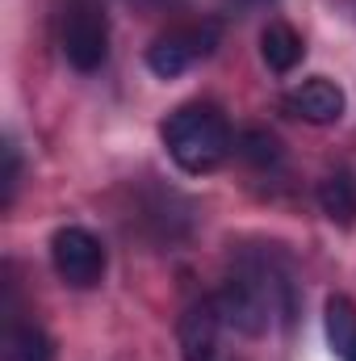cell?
Here are the masks:
<instances>
[{"instance_id": "obj_4", "label": "cell", "mask_w": 356, "mask_h": 361, "mask_svg": "<svg viewBox=\"0 0 356 361\" xmlns=\"http://www.w3.org/2000/svg\"><path fill=\"white\" fill-rule=\"evenodd\" d=\"M51 265L63 277V286L92 290V286H101L109 257H105V244L92 231H84V227H59L51 235Z\"/></svg>"}, {"instance_id": "obj_8", "label": "cell", "mask_w": 356, "mask_h": 361, "mask_svg": "<svg viewBox=\"0 0 356 361\" xmlns=\"http://www.w3.org/2000/svg\"><path fill=\"white\" fill-rule=\"evenodd\" d=\"M260 55H265L268 72L285 76V72H293V68L302 63L306 47H302V38H298L293 25H285V21H268L265 34H260Z\"/></svg>"}, {"instance_id": "obj_3", "label": "cell", "mask_w": 356, "mask_h": 361, "mask_svg": "<svg viewBox=\"0 0 356 361\" xmlns=\"http://www.w3.org/2000/svg\"><path fill=\"white\" fill-rule=\"evenodd\" d=\"M63 55L76 72H96L109 59V17L101 0H68Z\"/></svg>"}, {"instance_id": "obj_9", "label": "cell", "mask_w": 356, "mask_h": 361, "mask_svg": "<svg viewBox=\"0 0 356 361\" xmlns=\"http://www.w3.org/2000/svg\"><path fill=\"white\" fill-rule=\"evenodd\" d=\"M319 206L336 227H352L356 223V177L348 169H336L319 180Z\"/></svg>"}, {"instance_id": "obj_5", "label": "cell", "mask_w": 356, "mask_h": 361, "mask_svg": "<svg viewBox=\"0 0 356 361\" xmlns=\"http://www.w3.org/2000/svg\"><path fill=\"white\" fill-rule=\"evenodd\" d=\"M218 42V25L214 21H201V25H180L160 34L151 47H147V68L164 80H172L180 72H189L197 59H205Z\"/></svg>"}, {"instance_id": "obj_13", "label": "cell", "mask_w": 356, "mask_h": 361, "mask_svg": "<svg viewBox=\"0 0 356 361\" xmlns=\"http://www.w3.org/2000/svg\"><path fill=\"white\" fill-rule=\"evenodd\" d=\"M17 180H21V156H17V147L13 143H4V206H13V197H17Z\"/></svg>"}, {"instance_id": "obj_2", "label": "cell", "mask_w": 356, "mask_h": 361, "mask_svg": "<svg viewBox=\"0 0 356 361\" xmlns=\"http://www.w3.org/2000/svg\"><path fill=\"white\" fill-rule=\"evenodd\" d=\"M160 135H164V147H168L172 164L189 177H205L231 156L227 114L210 101H189V105L172 109Z\"/></svg>"}, {"instance_id": "obj_12", "label": "cell", "mask_w": 356, "mask_h": 361, "mask_svg": "<svg viewBox=\"0 0 356 361\" xmlns=\"http://www.w3.org/2000/svg\"><path fill=\"white\" fill-rule=\"evenodd\" d=\"M239 156H243L248 164H256V169H272V164H281V143H276V135H268V130H248V135L239 139Z\"/></svg>"}, {"instance_id": "obj_6", "label": "cell", "mask_w": 356, "mask_h": 361, "mask_svg": "<svg viewBox=\"0 0 356 361\" xmlns=\"http://www.w3.org/2000/svg\"><path fill=\"white\" fill-rule=\"evenodd\" d=\"M218 328H222V311H218L214 298L189 302L177 324L180 361H214V353H218Z\"/></svg>"}, {"instance_id": "obj_1", "label": "cell", "mask_w": 356, "mask_h": 361, "mask_svg": "<svg viewBox=\"0 0 356 361\" xmlns=\"http://www.w3.org/2000/svg\"><path fill=\"white\" fill-rule=\"evenodd\" d=\"M214 302L222 311V324L239 328L243 336H265L276 311L289 319V311H293V281L272 273L268 261H256V265H243V269L231 273L222 281V290L214 294Z\"/></svg>"}, {"instance_id": "obj_11", "label": "cell", "mask_w": 356, "mask_h": 361, "mask_svg": "<svg viewBox=\"0 0 356 361\" xmlns=\"http://www.w3.org/2000/svg\"><path fill=\"white\" fill-rule=\"evenodd\" d=\"M8 361H51V341L38 324H25L8 341Z\"/></svg>"}, {"instance_id": "obj_7", "label": "cell", "mask_w": 356, "mask_h": 361, "mask_svg": "<svg viewBox=\"0 0 356 361\" xmlns=\"http://www.w3.org/2000/svg\"><path fill=\"white\" fill-rule=\"evenodd\" d=\"M344 105H348L344 89H340L336 80H327V76H310V80H302L298 89L285 97V109H289L293 118L310 122V126H331V122H340V118H344Z\"/></svg>"}, {"instance_id": "obj_10", "label": "cell", "mask_w": 356, "mask_h": 361, "mask_svg": "<svg viewBox=\"0 0 356 361\" xmlns=\"http://www.w3.org/2000/svg\"><path fill=\"white\" fill-rule=\"evenodd\" d=\"M327 341L340 361H356V302L348 294L327 298Z\"/></svg>"}]
</instances>
